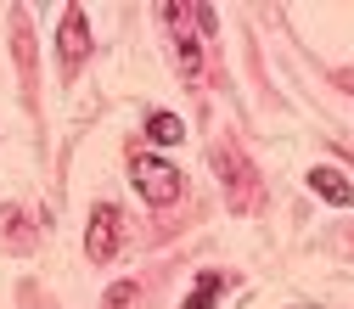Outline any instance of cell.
<instances>
[{"mask_svg":"<svg viewBox=\"0 0 354 309\" xmlns=\"http://www.w3.org/2000/svg\"><path fill=\"white\" fill-rule=\"evenodd\" d=\"M129 180H136V191H141L152 208H169L174 197H180V169H174L169 158H158V152H136Z\"/></svg>","mask_w":354,"mask_h":309,"instance_id":"cell-1","label":"cell"},{"mask_svg":"<svg viewBox=\"0 0 354 309\" xmlns=\"http://www.w3.org/2000/svg\"><path fill=\"white\" fill-rule=\"evenodd\" d=\"M118 242H124V214H118L113 203H102V208L91 214V225H84V259H91V264H107V259H118Z\"/></svg>","mask_w":354,"mask_h":309,"instance_id":"cell-2","label":"cell"},{"mask_svg":"<svg viewBox=\"0 0 354 309\" xmlns=\"http://www.w3.org/2000/svg\"><path fill=\"white\" fill-rule=\"evenodd\" d=\"M57 51H62V68H79V62H84V51H91V23H84V6H68V12H62Z\"/></svg>","mask_w":354,"mask_h":309,"instance_id":"cell-3","label":"cell"},{"mask_svg":"<svg viewBox=\"0 0 354 309\" xmlns=\"http://www.w3.org/2000/svg\"><path fill=\"white\" fill-rule=\"evenodd\" d=\"M309 191L326 197L332 208H354V186H348V174H337L332 163H315V169H309Z\"/></svg>","mask_w":354,"mask_h":309,"instance_id":"cell-4","label":"cell"},{"mask_svg":"<svg viewBox=\"0 0 354 309\" xmlns=\"http://www.w3.org/2000/svg\"><path fill=\"white\" fill-rule=\"evenodd\" d=\"M219 292H225V276H219V270H203L197 276V287H192V298L180 303V309H214V298Z\"/></svg>","mask_w":354,"mask_h":309,"instance_id":"cell-5","label":"cell"},{"mask_svg":"<svg viewBox=\"0 0 354 309\" xmlns=\"http://www.w3.org/2000/svg\"><path fill=\"white\" fill-rule=\"evenodd\" d=\"M180 118H174V113H152L147 118V135H152V147H174V141H180Z\"/></svg>","mask_w":354,"mask_h":309,"instance_id":"cell-6","label":"cell"},{"mask_svg":"<svg viewBox=\"0 0 354 309\" xmlns=\"http://www.w3.org/2000/svg\"><path fill=\"white\" fill-rule=\"evenodd\" d=\"M129 303H136V281H113L102 298V309H129Z\"/></svg>","mask_w":354,"mask_h":309,"instance_id":"cell-7","label":"cell"},{"mask_svg":"<svg viewBox=\"0 0 354 309\" xmlns=\"http://www.w3.org/2000/svg\"><path fill=\"white\" fill-rule=\"evenodd\" d=\"M192 17H197V28H203V39L219 34V12H214V6H192Z\"/></svg>","mask_w":354,"mask_h":309,"instance_id":"cell-8","label":"cell"},{"mask_svg":"<svg viewBox=\"0 0 354 309\" xmlns=\"http://www.w3.org/2000/svg\"><path fill=\"white\" fill-rule=\"evenodd\" d=\"M12 247H28V219H23V208H12Z\"/></svg>","mask_w":354,"mask_h":309,"instance_id":"cell-9","label":"cell"}]
</instances>
